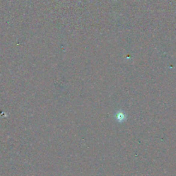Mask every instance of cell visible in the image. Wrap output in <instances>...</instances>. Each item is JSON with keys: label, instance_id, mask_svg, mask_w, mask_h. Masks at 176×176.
Listing matches in <instances>:
<instances>
[{"label": "cell", "instance_id": "obj_1", "mask_svg": "<svg viewBox=\"0 0 176 176\" xmlns=\"http://www.w3.org/2000/svg\"><path fill=\"white\" fill-rule=\"evenodd\" d=\"M116 119L118 122L123 123L127 120V115L123 111H119L116 114Z\"/></svg>", "mask_w": 176, "mask_h": 176}]
</instances>
